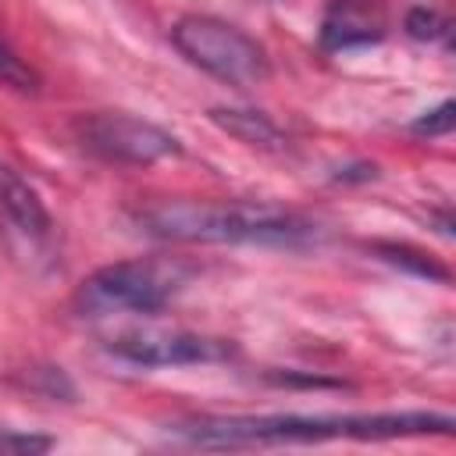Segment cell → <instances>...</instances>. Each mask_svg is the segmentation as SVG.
<instances>
[{
  "instance_id": "obj_11",
  "label": "cell",
  "mask_w": 456,
  "mask_h": 456,
  "mask_svg": "<svg viewBox=\"0 0 456 456\" xmlns=\"http://www.w3.org/2000/svg\"><path fill=\"white\" fill-rule=\"evenodd\" d=\"M381 253H385V260L403 264V267H410V271H417V274H424V278H438V281H445V278H449V271H445V267L431 264L424 253H417V249H410V246H381Z\"/></svg>"
},
{
  "instance_id": "obj_14",
  "label": "cell",
  "mask_w": 456,
  "mask_h": 456,
  "mask_svg": "<svg viewBox=\"0 0 456 456\" xmlns=\"http://www.w3.org/2000/svg\"><path fill=\"white\" fill-rule=\"evenodd\" d=\"M53 442L39 435H0V449H14V452H43Z\"/></svg>"
},
{
  "instance_id": "obj_7",
  "label": "cell",
  "mask_w": 456,
  "mask_h": 456,
  "mask_svg": "<svg viewBox=\"0 0 456 456\" xmlns=\"http://www.w3.org/2000/svg\"><path fill=\"white\" fill-rule=\"evenodd\" d=\"M388 28L385 7L378 0H331L321 18V46L324 50H353L378 43Z\"/></svg>"
},
{
  "instance_id": "obj_12",
  "label": "cell",
  "mask_w": 456,
  "mask_h": 456,
  "mask_svg": "<svg viewBox=\"0 0 456 456\" xmlns=\"http://www.w3.org/2000/svg\"><path fill=\"white\" fill-rule=\"evenodd\" d=\"M445 18L438 14V11H431V7H413L410 14H406V32L413 36V39H420V43H431V39H438V36H445Z\"/></svg>"
},
{
  "instance_id": "obj_4",
  "label": "cell",
  "mask_w": 456,
  "mask_h": 456,
  "mask_svg": "<svg viewBox=\"0 0 456 456\" xmlns=\"http://www.w3.org/2000/svg\"><path fill=\"white\" fill-rule=\"evenodd\" d=\"M175 50L196 64L200 71L228 82V86H256L271 75V57L264 43H256L249 32H242L232 21H221L214 14H185L171 25Z\"/></svg>"
},
{
  "instance_id": "obj_5",
  "label": "cell",
  "mask_w": 456,
  "mask_h": 456,
  "mask_svg": "<svg viewBox=\"0 0 456 456\" xmlns=\"http://www.w3.org/2000/svg\"><path fill=\"white\" fill-rule=\"evenodd\" d=\"M75 132L89 153L114 160V164L146 167V164L182 153V142L167 128H160L146 118H135V114H114V110L86 114V118H78Z\"/></svg>"
},
{
  "instance_id": "obj_13",
  "label": "cell",
  "mask_w": 456,
  "mask_h": 456,
  "mask_svg": "<svg viewBox=\"0 0 456 456\" xmlns=\"http://www.w3.org/2000/svg\"><path fill=\"white\" fill-rule=\"evenodd\" d=\"M452 110H456V107H452V100H442L435 110L420 114L410 128H413L417 135H428V139H431V135H449V132H452V121H456V114H452Z\"/></svg>"
},
{
  "instance_id": "obj_2",
  "label": "cell",
  "mask_w": 456,
  "mask_h": 456,
  "mask_svg": "<svg viewBox=\"0 0 456 456\" xmlns=\"http://www.w3.org/2000/svg\"><path fill=\"white\" fill-rule=\"evenodd\" d=\"M146 235L171 242H249V246H303L317 239V224L271 207L239 200H164L135 210Z\"/></svg>"
},
{
  "instance_id": "obj_10",
  "label": "cell",
  "mask_w": 456,
  "mask_h": 456,
  "mask_svg": "<svg viewBox=\"0 0 456 456\" xmlns=\"http://www.w3.org/2000/svg\"><path fill=\"white\" fill-rule=\"evenodd\" d=\"M0 86L14 89V93H39V86H43L39 71L4 36H0Z\"/></svg>"
},
{
  "instance_id": "obj_15",
  "label": "cell",
  "mask_w": 456,
  "mask_h": 456,
  "mask_svg": "<svg viewBox=\"0 0 456 456\" xmlns=\"http://www.w3.org/2000/svg\"><path fill=\"white\" fill-rule=\"evenodd\" d=\"M378 171H374V164H356V167H346V171H338L335 175V182H367V178H374Z\"/></svg>"
},
{
  "instance_id": "obj_3",
  "label": "cell",
  "mask_w": 456,
  "mask_h": 456,
  "mask_svg": "<svg viewBox=\"0 0 456 456\" xmlns=\"http://www.w3.org/2000/svg\"><path fill=\"white\" fill-rule=\"evenodd\" d=\"M192 274L196 264L182 256H139V260L103 264L82 278L75 292V306L86 317L157 314L192 281Z\"/></svg>"
},
{
  "instance_id": "obj_6",
  "label": "cell",
  "mask_w": 456,
  "mask_h": 456,
  "mask_svg": "<svg viewBox=\"0 0 456 456\" xmlns=\"http://www.w3.org/2000/svg\"><path fill=\"white\" fill-rule=\"evenodd\" d=\"M107 349L135 367H192V363H221L235 356L232 338L182 331V328H128L107 338Z\"/></svg>"
},
{
  "instance_id": "obj_9",
  "label": "cell",
  "mask_w": 456,
  "mask_h": 456,
  "mask_svg": "<svg viewBox=\"0 0 456 456\" xmlns=\"http://www.w3.org/2000/svg\"><path fill=\"white\" fill-rule=\"evenodd\" d=\"M210 121L217 128H224L228 135H235L239 142L246 146H260V150H281L285 146V135L281 128L260 114V110H242V107H214L210 110Z\"/></svg>"
},
{
  "instance_id": "obj_1",
  "label": "cell",
  "mask_w": 456,
  "mask_h": 456,
  "mask_svg": "<svg viewBox=\"0 0 456 456\" xmlns=\"http://www.w3.org/2000/svg\"><path fill=\"white\" fill-rule=\"evenodd\" d=\"M452 417L431 410L403 413H235V417H192L171 428L175 438L196 449H260V445H310V442H385L413 435H449Z\"/></svg>"
},
{
  "instance_id": "obj_8",
  "label": "cell",
  "mask_w": 456,
  "mask_h": 456,
  "mask_svg": "<svg viewBox=\"0 0 456 456\" xmlns=\"http://www.w3.org/2000/svg\"><path fill=\"white\" fill-rule=\"evenodd\" d=\"M0 224H7L14 235L28 242H43L50 235V210L43 196L4 160H0Z\"/></svg>"
}]
</instances>
